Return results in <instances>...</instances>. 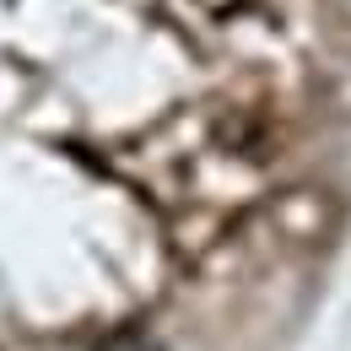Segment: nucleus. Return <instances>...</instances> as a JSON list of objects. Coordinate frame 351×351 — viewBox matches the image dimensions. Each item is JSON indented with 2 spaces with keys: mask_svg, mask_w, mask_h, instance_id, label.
<instances>
[{
  "mask_svg": "<svg viewBox=\"0 0 351 351\" xmlns=\"http://www.w3.org/2000/svg\"><path fill=\"white\" fill-rule=\"evenodd\" d=\"M108 351H157V346H146V341H119V346H108Z\"/></svg>",
  "mask_w": 351,
  "mask_h": 351,
  "instance_id": "nucleus-1",
  "label": "nucleus"
}]
</instances>
